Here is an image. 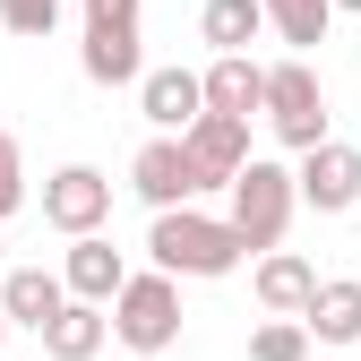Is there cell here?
Listing matches in <instances>:
<instances>
[{
  "instance_id": "1",
  "label": "cell",
  "mask_w": 361,
  "mask_h": 361,
  "mask_svg": "<svg viewBox=\"0 0 361 361\" xmlns=\"http://www.w3.org/2000/svg\"><path fill=\"white\" fill-rule=\"evenodd\" d=\"M147 250H155L164 276H233V267L250 258L233 224H224V215H198V207H155Z\"/></svg>"
},
{
  "instance_id": "2",
  "label": "cell",
  "mask_w": 361,
  "mask_h": 361,
  "mask_svg": "<svg viewBox=\"0 0 361 361\" xmlns=\"http://www.w3.org/2000/svg\"><path fill=\"white\" fill-rule=\"evenodd\" d=\"M104 319L129 353H164L180 344V276H164V267H147V276H121V293L104 301Z\"/></svg>"
},
{
  "instance_id": "3",
  "label": "cell",
  "mask_w": 361,
  "mask_h": 361,
  "mask_svg": "<svg viewBox=\"0 0 361 361\" xmlns=\"http://www.w3.org/2000/svg\"><path fill=\"white\" fill-rule=\"evenodd\" d=\"M258 112H267V129H276L293 155L327 138V86H319V69H310V52H293V61H276L258 78Z\"/></svg>"
},
{
  "instance_id": "4",
  "label": "cell",
  "mask_w": 361,
  "mask_h": 361,
  "mask_svg": "<svg viewBox=\"0 0 361 361\" xmlns=\"http://www.w3.org/2000/svg\"><path fill=\"white\" fill-rule=\"evenodd\" d=\"M224 190H233V215H224V224H233V233H241V250H276L284 241V224H293V172L284 164H267V155H250L233 180H224Z\"/></svg>"
},
{
  "instance_id": "5",
  "label": "cell",
  "mask_w": 361,
  "mask_h": 361,
  "mask_svg": "<svg viewBox=\"0 0 361 361\" xmlns=\"http://www.w3.org/2000/svg\"><path fill=\"white\" fill-rule=\"evenodd\" d=\"M78 69L95 86H138V69H147V52H138V0H86Z\"/></svg>"
},
{
  "instance_id": "6",
  "label": "cell",
  "mask_w": 361,
  "mask_h": 361,
  "mask_svg": "<svg viewBox=\"0 0 361 361\" xmlns=\"http://www.w3.org/2000/svg\"><path fill=\"white\" fill-rule=\"evenodd\" d=\"M293 198H301V207H319V215H344V207H361V147H344V138L301 147Z\"/></svg>"
},
{
  "instance_id": "7",
  "label": "cell",
  "mask_w": 361,
  "mask_h": 361,
  "mask_svg": "<svg viewBox=\"0 0 361 361\" xmlns=\"http://www.w3.org/2000/svg\"><path fill=\"white\" fill-rule=\"evenodd\" d=\"M180 155H190L198 190H224V180L250 164V121L241 112H198L190 129H180Z\"/></svg>"
},
{
  "instance_id": "8",
  "label": "cell",
  "mask_w": 361,
  "mask_h": 361,
  "mask_svg": "<svg viewBox=\"0 0 361 361\" xmlns=\"http://www.w3.org/2000/svg\"><path fill=\"white\" fill-rule=\"evenodd\" d=\"M104 215H112V180L95 164H61L43 180V224L52 233H104Z\"/></svg>"
},
{
  "instance_id": "9",
  "label": "cell",
  "mask_w": 361,
  "mask_h": 361,
  "mask_svg": "<svg viewBox=\"0 0 361 361\" xmlns=\"http://www.w3.org/2000/svg\"><path fill=\"white\" fill-rule=\"evenodd\" d=\"M129 190H138L147 207H190V198H198V172H190V155H180L172 129L138 147V164H129Z\"/></svg>"
},
{
  "instance_id": "10",
  "label": "cell",
  "mask_w": 361,
  "mask_h": 361,
  "mask_svg": "<svg viewBox=\"0 0 361 361\" xmlns=\"http://www.w3.org/2000/svg\"><path fill=\"white\" fill-rule=\"evenodd\" d=\"M138 112L155 121V129H190L198 112H207V95H198V69H138Z\"/></svg>"
},
{
  "instance_id": "11",
  "label": "cell",
  "mask_w": 361,
  "mask_h": 361,
  "mask_svg": "<svg viewBox=\"0 0 361 361\" xmlns=\"http://www.w3.org/2000/svg\"><path fill=\"white\" fill-rule=\"evenodd\" d=\"M104 336H112L104 301H78V293L52 310V319H43V353H52V361H95V353H104Z\"/></svg>"
},
{
  "instance_id": "12",
  "label": "cell",
  "mask_w": 361,
  "mask_h": 361,
  "mask_svg": "<svg viewBox=\"0 0 361 361\" xmlns=\"http://www.w3.org/2000/svg\"><path fill=\"white\" fill-rule=\"evenodd\" d=\"M121 276H129V267H121V250H112L104 233H69V258H61V284H69L78 301H112V293H121Z\"/></svg>"
},
{
  "instance_id": "13",
  "label": "cell",
  "mask_w": 361,
  "mask_h": 361,
  "mask_svg": "<svg viewBox=\"0 0 361 361\" xmlns=\"http://www.w3.org/2000/svg\"><path fill=\"white\" fill-rule=\"evenodd\" d=\"M310 293H319V267H310L301 250H284V241H276V250L258 258V310H276V319H301V301H310Z\"/></svg>"
},
{
  "instance_id": "14",
  "label": "cell",
  "mask_w": 361,
  "mask_h": 361,
  "mask_svg": "<svg viewBox=\"0 0 361 361\" xmlns=\"http://www.w3.org/2000/svg\"><path fill=\"white\" fill-rule=\"evenodd\" d=\"M301 327H310V344H361V284L353 276L319 284V293L301 301Z\"/></svg>"
},
{
  "instance_id": "15",
  "label": "cell",
  "mask_w": 361,
  "mask_h": 361,
  "mask_svg": "<svg viewBox=\"0 0 361 361\" xmlns=\"http://www.w3.org/2000/svg\"><path fill=\"white\" fill-rule=\"evenodd\" d=\"M61 301H69V284L52 276V267H9V276H0V310H9V327H35V336H43V319H52Z\"/></svg>"
},
{
  "instance_id": "16",
  "label": "cell",
  "mask_w": 361,
  "mask_h": 361,
  "mask_svg": "<svg viewBox=\"0 0 361 361\" xmlns=\"http://www.w3.org/2000/svg\"><path fill=\"white\" fill-rule=\"evenodd\" d=\"M258 78H267V69H258L250 52H215V69L198 78V95H207V112H241V121H250V112H258Z\"/></svg>"
},
{
  "instance_id": "17",
  "label": "cell",
  "mask_w": 361,
  "mask_h": 361,
  "mask_svg": "<svg viewBox=\"0 0 361 361\" xmlns=\"http://www.w3.org/2000/svg\"><path fill=\"white\" fill-rule=\"evenodd\" d=\"M198 35L215 43V52H250V43L267 35V9H258V0H207V9H198Z\"/></svg>"
},
{
  "instance_id": "18",
  "label": "cell",
  "mask_w": 361,
  "mask_h": 361,
  "mask_svg": "<svg viewBox=\"0 0 361 361\" xmlns=\"http://www.w3.org/2000/svg\"><path fill=\"white\" fill-rule=\"evenodd\" d=\"M258 9H267V26H276L293 52H319L327 26H336V0H258Z\"/></svg>"
},
{
  "instance_id": "19",
  "label": "cell",
  "mask_w": 361,
  "mask_h": 361,
  "mask_svg": "<svg viewBox=\"0 0 361 361\" xmlns=\"http://www.w3.org/2000/svg\"><path fill=\"white\" fill-rule=\"evenodd\" d=\"M250 361H310V327L267 310V327H250Z\"/></svg>"
},
{
  "instance_id": "20",
  "label": "cell",
  "mask_w": 361,
  "mask_h": 361,
  "mask_svg": "<svg viewBox=\"0 0 361 361\" xmlns=\"http://www.w3.org/2000/svg\"><path fill=\"white\" fill-rule=\"evenodd\" d=\"M61 9H69V0H0V26L26 35V43H43V35L61 26Z\"/></svg>"
},
{
  "instance_id": "21",
  "label": "cell",
  "mask_w": 361,
  "mask_h": 361,
  "mask_svg": "<svg viewBox=\"0 0 361 361\" xmlns=\"http://www.w3.org/2000/svg\"><path fill=\"white\" fill-rule=\"evenodd\" d=\"M26 207V155H18V138L0 129V215H18Z\"/></svg>"
},
{
  "instance_id": "22",
  "label": "cell",
  "mask_w": 361,
  "mask_h": 361,
  "mask_svg": "<svg viewBox=\"0 0 361 361\" xmlns=\"http://www.w3.org/2000/svg\"><path fill=\"white\" fill-rule=\"evenodd\" d=\"M0 344H9V310H0Z\"/></svg>"
},
{
  "instance_id": "23",
  "label": "cell",
  "mask_w": 361,
  "mask_h": 361,
  "mask_svg": "<svg viewBox=\"0 0 361 361\" xmlns=\"http://www.w3.org/2000/svg\"><path fill=\"white\" fill-rule=\"evenodd\" d=\"M336 9H361V0H336Z\"/></svg>"
}]
</instances>
